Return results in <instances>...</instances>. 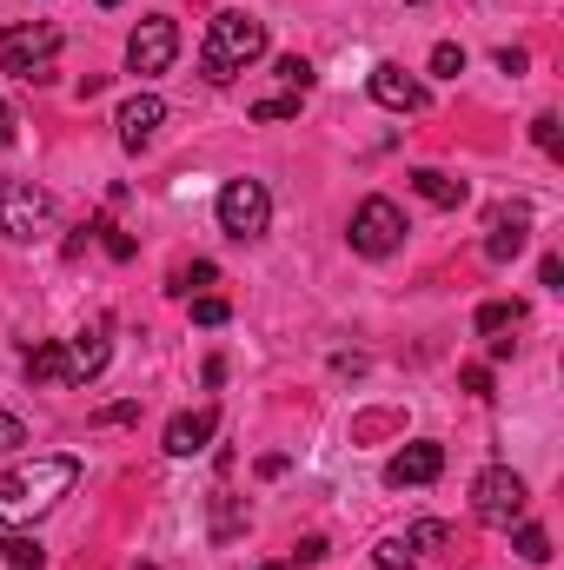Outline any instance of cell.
<instances>
[{"label":"cell","mask_w":564,"mask_h":570,"mask_svg":"<svg viewBox=\"0 0 564 570\" xmlns=\"http://www.w3.org/2000/svg\"><path fill=\"white\" fill-rule=\"evenodd\" d=\"M74 484H80V458H67V451H47V458L13 464V471L0 478V524H33V518H47Z\"/></svg>","instance_id":"obj_1"},{"label":"cell","mask_w":564,"mask_h":570,"mask_svg":"<svg viewBox=\"0 0 564 570\" xmlns=\"http://www.w3.org/2000/svg\"><path fill=\"white\" fill-rule=\"evenodd\" d=\"M253 60H266V20H253L246 7L213 13V27H206V40H200V73H206L213 87H226V80L246 73Z\"/></svg>","instance_id":"obj_2"},{"label":"cell","mask_w":564,"mask_h":570,"mask_svg":"<svg viewBox=\"0 0 564 570\" xmlns=\"http://www.w3.org/2000/svg\"><path fill=\"white\" fill-rule=\"evenodd\" d=\"M54 53H60V27L54 20H13V27H0V67L13 80H47Z\"/></svg>","instance_id":"obj_3"},{"label":"cell","mask_w":564,"mask_h":570,"mask_svg":"<svg viewBox=\"0 0 564 570\" xmlns=\"http://www.w3.org/2000/svg\"><path fill=\"white\" fill-rule=\"evenodd\" d=\"M525 478L512 471V464H492V471H478L471 478V518L478 524H492V531H512L518 518H525Z\"/></svg>","instance_id":"obj_4"},{"label":"cell","mask_w":564,"mask_h":570,"mask_svg":"<svg viewBox=\"0 0 564 570\" xmlns=\"http://www.w3.org/2000/svg\"><path fill=\"white\" fill-rule=\"evenodd\" d=\"M399 246H406V213H399L386 193L359 199V213H352V253L386 259V253H399Z\"/></svg>","instance_id":"obj_5"},{"label":"cell","mask_w":564,"mask_h":570,"mask_svg":"<svg viewBox=\"0 0 564 570\" xmlns=\"http://www.w3.org/2000/svg\"><path fill=\"white\" fill-rule=\"evenodd\" d=\"M54 226V193L33 179H0V233L7 239H33Z\"/></svg>","instance_id":"obj_6"},{"label":"cell","mask_w":564,"mask_h":570,"mask_svg":"<svg viewBox=\"0 0 564 570\" xmlns=\"http://www.w3.org/2000/svg\"><path fill=\"white\" fill-rule=\"evenodd\" d=\"M220 226H226L233 239H260V233L273 226V193H266L260 179H226V186H220Z\"/></svg>","instance_id":"obj_7"},{"label":"cell","mask_w":564,"mask_h":570,"mask_svg":"<svg viewBox=\"0 0 564 570\" xmlns=\"http://www.w3.org/2000/svg\"><path fill=\"white\" fill-rule=\"evenodd\" d=\"M173 53H179V27L166 13H153V20L134 27V40H127V73H166Z\"/></svg>","instance_id":"obj_8"},{"label":"cell","mask_w":564,"mask_h":570,"mask_svg":"<svg viewBox=\"0 0 564 570\" xmlns=\"http://www.w3.org/2000/svg\"><path fill=\"white\" fill-rule=\"evenodd\" d=\"M60 358H67V385H87V379H100V372H107V358H114V345H107V325H87V332L60 338Z\"/></svg>","instance_id":"obj_9"},{"label":"cell","mask_w":564,"mask_h":570,"mask_svg":"<svg viewBox=\"0 0 564 570\" xmlns=\"http://www.w3.org/2000/svg\"><path fill=\"white\" fill-rule=\"evenodd\" d=\"M366 87H372V100H379V107H392V114H425V80H412L399 60H379Z\"/></svg>","instance_id":"obj_10"},{"label":"cell","mask_w":564,"mask_h":570,"mask_svg":"<svg viewBox=\"0 0 564 570\" xmlns=\"http://www.w3.org/2000/svg\"><path fill=\"white\" fill-rule=\"evenodd\" d=\"M525 226H532V206L525 199H512V206H498L492 213V239H485V259H518L525 253Z\"/></svg>","instance_id":"obj_11"},{"label":"cell","mask_w":564,"mask_h":570,"mask_svg":"<svg viewBox=\"0 0 564 570\" xmlns=\"http://www.w3.org/2000/svg\"><path fill=\"white\" fill-rule=\"evenodd\" d=\"M159 120H166V100H159V94H134V100L120 107V146H127V153L153 146Z\"/></svg>","instance_id":"obj_12"},{"label":"cell","mask_w":564,"mask_h":570,"mask_svg":"<svg viewBox=\"0 0 564 570\" xmlns=\"http://www.w3.org/2000/svg\"><path fill=\"white\" fill-rule=\"evenodd\" d=\"M438 471H445V444L419 438V444H406V451L386 464V484H431Z\"/></svg>","instance_id":"obj_13"},{"label":"cell","mask_w":564,"mask_h":570,"mask_svg":"<svg viewBox=\"0 0 564 570\" xmlns=\"http://www.w3.org/2000/svg\"><path fill=\"white\" fill-rule=\"evenodd\" d=\"M213 431H220V412H179L166 425V458H200L213 444Z\"/></svg>","instance_id":"obj_14"},{"label":"cell","mask_w":564,"mask_h":570,"mask_svg":"<svg viewBox=\"0 0 564 570\" xmlns=\"http://www.w3.org/2000/svg\"><path fill=\"white\" fill-rule=\"evenodd\" d=\"M412 193H419L425 206H438V213H458L471 193H465V179H451V173H438V166H419L412 173Z\"/></svg>","instance_id":"obj_15"},{"label":"cell","mask_w":564,"mask_h":570,"mask_svg":"<svg viewBox=\"0 0 564 570\" xmlns=\"http://www.w3.org/2000/svg\"><path fill=\"white\" fill-rule=\"evenodd\" d=\"M399 544H406V558L419 564V558H431L438 544H451V524H438V518H425V524H412V531H406Z\"/></svg>","instance_id":"obj_16"},{"label":"cell","mask_w":564,"mask_h":570,"mask_svg":"<svg viewBox=\"0 0 564 570\" xmlns=\"http://www.w3.org/2000/svg\"><path fill=\"white\" fill-rule=\"evenodd\" d=\"M518 318H525V305H518V298H492V305H478V318H471V325L492 338V332H512Z\"/></svg>","instance_id":"obj_17"},{"label":"cell","mask_w":564,"mask_h":570,"mask_svg":"<svg viewBox=\"0 0 564 570\" xmlns=\"http://www.w3.org/2000/svg\"><path fill=\"white\" fill-rule=\"evenodd\" d=\"M27 379H33V385H67V358H60V345L27 352Z\"/></svg>","instance_id":"obj_18"},{"label":"cell","mask_w":564,"mask_h":570,"mask_svg":"<svg viewBox=\"0 0 564 570\" xmlns=\"http://www.w3.org/2000/svg\"><path fill=\"white\" fill-rule=\"evenodd\" d=\"M273 73H280L285 94H305V87L319 80V73H312V60H299V53H280V60H273Z\"/></svg>","instance_id":"obj_19"},{"label":"cell","mask_w":564,"mask_h":570,"mask_svg":"<svg viewBox=\"0 0 564 570\" xmlns=\"http://www.w3.org/2000/svg\"><path fill=\"white\" fill-rule=\"evenodd\" d=\"M0 551H7V570H47V551H40L33 538H20V531H13Z\"/></svg>","instance_id":"obj_20"},{"label":"cell","mask_w":564,"mask_h":570,"mask_svg":"<svg viewBox=\"0 0 564 570\" xmlns=\"http://www.w3.org/2000/svg\"><path fill=\"white\" fill-rule=\"evenodd\" d=\"M431 73H438V80H458V73H465V47H458V40H438V47H431Z\"/></svg>","instance_id":"obj_21"},{"label":"cell","mask_w":564,"mask_h":570,"mask_svg":"<svg viewBox=\"0 0 564 570\" xmlns=\"http://www.w3.org/2000/svg\"><path fill=\"white\" fill-rule=\"evenodd\" d=\"M518 558H525V564H545V558H552V538H545L538 524H518Z\"/></svg>","instance_id":"obj_22"},{"label":"cell","mask_w":564,"mask_h":570,"mask_svg":"<svg viewBox=\"0 0 564 570\" xmlns=\"http://www.w3.org/2000/svg\"><path fill=\"white\" fill-rule=\"evenodd\" d=\"M213 279H220V266H213V259H193V266H179V273H173V292L186 298L193 285H213Z\"/></svg>","instance_id":"obj_23"},{"label":"cell","mask_w":564,"mask_h":570,"mask_svg":"<svg viewBox=\"0 0 564 570\" xmlns=\"http://www.w3.org/2000/svg\"><path fill=\"white\" fill-rule=\"evenodd\" d=\"M299 114V94H266V100H253V120H292Z\"/></svg>","instance_id":"obj_24"},{"label":"cell","mask_w":564,"mask_h":570,"mask_svg":"<svg viewBox=\"0 0 564 570\" xmlns=\"http://www.w3.org/2000/svg\"><path fill=\"white\" fill-rule=\"evenodd\" d=\"M226 318H233V305H226V298H193V325H206V332H213V325H226Z\"/></svg>","instance_id":"obj_25"},{"label":"cell","mask_w":564,"mask_h":570,"mask_svg":"<svg viewBox=\"0 0 564 570\" xmlns=\"http://www.w3.org/2000/svg\"><path fill=\"white\" fill-rule=\"evenodd\" d=\"M94 239H107V253H114V259H134V239H127V233H114V219H94Z\"/></svg>","instance_id":"obj_26"},{"label":"cell","mask_w":564,"mask_h":570,"mask_svg":"<svg viewBox=\"0 0 564 570\" xmlns=\"http://www.w3.org/2000/svg\"><path fill=\"white\" fill-rule=\"evenodd\" d=\"M458 385H465L471 399H492V372H485V365H465V372H458Z\"/></svg>","instance_id":"obj_27"},{"label":"cell","mask_w":564,"mask_h":570,"mask_svg":"<svg viewBox=\"0 0 564 570\" xmlns=\"http://www.w3.org/2000/svg\"><path fill=\"white\" fill-rule=\"evenodd\" d=\"M134 419H140V405H134V399H127V405H100V412H94V425H134Z\"/></svg>","instance_id":"obj_28"},{"label":"cell","mask_w":564,"mask_h":570,"mask_svg":"<svg viewBox=\"0 0 564 570\" xmlns=\"http://www.w3.org/2000/svg\"><path fill=\"white\" fill-rule=\"evenodd\" d=\"M319 558H325V538H299V544H292V570L319 564Z\"/></svg>","instance_id":"obj_29"},{"label":"cell","mask_w":564,"mask_h":570,"mask_svg":"<svg viewBox=\"0 0 564 570\" xmlns=\"http://www.w3.org/2000/svg\"><path fill=\"white\" fill-rule=\"evenodd\" d=\"M532 140L545 146V153H558V114H538L532 120Z\"/></svg>","instance_id":"obj_30"},{"label":"cell","mask_w":564,"mask_h":570,"mask_svg":"<svg viewBox=\"0 0 564 570\" xmlns=\"http://www.w3.org/2000/svg\"><path fill=\"white\" fill-rule=\"evenodd\" d=\"M20 444H27V425L13 412H0V451H20Z\"/></svg>","instance_id":"obj_31"},{"label":"cell","mask_w":564,"mask_h":570,"mask_svg":"<svg viewBox=\"0 0 564 570\" xmlns=\"http://www.w3.org/2000/svg\"><path fill=\"white\" fill-rule=\"evenodd\" d=\"M379 570H412V558H406V544H399V538H386V544H379Z\"/></svg>","instance_id":"obj_32"},{"label":"cell","mask_w":564,"mask_h":570,"mask_svg":"<svg viewBox=\"0 0 564 570\" xmlns=\"http://www.w3.org/2000/svg\"><path fill=\"white\" fill-rule=\"evenodd\" d=\"M532 60H525V47H498V73H525Z\"/></svg>","instance_id":"obj_33"},{"label":"cell","mask_w":564,"mask_h":570,"mask_svg":"<svg viewBox=\"0 0 564 570\" xmlns=\"http://www.w3.org/2000/svg\"><path fill=\"white\" fill-rule=\"evenodd\" d=\"M538 279L552 285V292H564V259H558V253H545V266H538Z\"/></svg>","instance_id":"obj_34"},{"label":"cell","mask_w":564,"mask_h":570,"mask_svg":"<svg viewBox=\"0 0 564 570\" xmlns=\"http://www.w3.org/2000/svg\"><path fill=\"white\" fill-rule=\"evenodd\" d=\"M20 140V120H13V107H7V100H0V153H7V146Z\"/></svg>","instance_id":"obj_35"},{"label":"cell","mask_w":564,"mask_h":570,"mask_svg":"<svg viewBox=\"0 0 564 570\" xmlns=\"http://www.w3.org/2000/svg\"><path fill=\"white\" fill-rule=\"evenodd\" d=\"M140 570H153V564H140Z\"/></svg>","instance_id":"obj_36"}]
</instances>
